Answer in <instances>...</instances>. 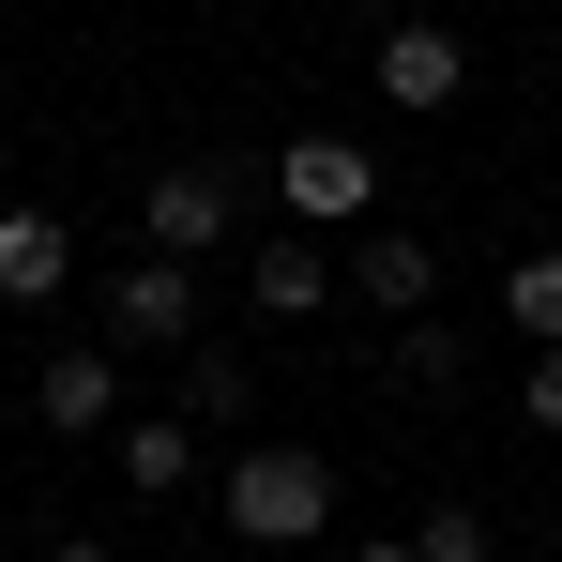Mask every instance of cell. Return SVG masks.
<instances>
[{
	"label": "cell",
	"mask_w": 562,
	"mask_h": 562,
	"mask_svg": "<svg viewBox=\"0 0 562 562\" xmlns=\"http://www.w3.org/2000/svg\"><path fill=\"white\" fill-rule=\"evenodd\" d=\"M350 289H366L380 319H426V304H441V244H426V228H366Z\"/></svg>",
	"instance_id": "obj_9"
},
{
	"label": "cell",
	"mask_w": 562,
	"mask_h": 562,
	"mask_svg": "<svg viewBox=\"0 0 562 562\" xmlns=\"http://www.w3.org/2000/svg\"><path fill=\"white\" fill-rule=\"evenodd\" d=\"M366 15H411V0H366Z\"/></svg>",
	"instance_id": "obj_18"
},
{
	"label": "cell",
	"mask_w": 562,
	"mask_h": 562,
	"mask_svg": "<svg viewBox=\"0 0 562 562\" xmlns=\"http://www.w3.org/2000/svg\"><path fill=\"white\" fill-rule=\"evenodd\" d=\"M31 411H46V441H92V426H122V350H61V366L31 380Z\"/></svg>",
	"instance_id": "obj_6"
},
{
	"label": "cell",
	"mask_w": 562,
	"mask_h": 562,
	"mask_svg": "<svg viewBox=\"0 0 562 562\" xmlns=\"http://www.w3.org/2000/svg\"><path fill=\"white\" fill-rule=\"evenodd\" d=\"M350 562H426V548H395V532H380V548H350Z\"/></svg>",
	"instance_id": "obj_17"
},
{
	"label": "cell",
	"mask_w": 562,
	"mask_h": 562,
	"mask_svg": "<svg viewBox=\"0 0 562 562\" xmlns=\"http://www.w3.org/2000/svg\"><path fill=\"white\" fill-rule=\"evenodd\" d=\"M366 92L395 106V122H441V106L471 92V46H457V31H426V15H380V46H366Z\"/></svg>",
	"instance_id": "obj_4"
},
{
	"label": "cell",
	"mask_w": 562,
	"mask_h": 562,
	"mask_svg": "<svg viewBox=\"0 0 562 562\" xmlns=\"http://www.w3.org/2000/svg\"><path fill=\"white\" fill-rule=\"evenodd\" d=\"M244 304H259V319H319V304H335V259H319V228H304V213L244 259Z\"/></svg>",
	"instance_id": "obj_7"
},
{
	"label": "cell",
	"mask_w": 562,
	"mask_h": 562,
	"mask_svg": "<svg viewBox=\"0 0 562 562\" xmlns=\"http://www.w3.org/2000/svg\"><path fill=\"white\" fill-rule=\"evenodd\" d=\"M92 335H106V350H183V335H198V259L137 244V259L92 289Z\"/></svg>",
	"instance_id": "obj_2"
},
{
	"label": "cell",
	"mask_w": 562,
	"mask_h": 562,
	"mask_svg": "<svg viewBox=\"0 0 562 562\" xmlns=\"http://www.w3.org/2000/svg\"><path fill=\"white\" fill-rule=\"evenodd\" d=\"M395 380H426V395H457V380H471V335L441 319V304H426V319H395Z\"/></svg>",
	"instance_id": "obj_12"
},
{
	"label": "cell",
	"mask_w": 562,
	"mask_h": 562,
	"mask_svg": "<svg viewBox=\"0 0 562 562\" xmlns=\"http://www.w3.org/2000/svg\"><path fill=\"white\" fill-rule=\"evenodd\" d=\"M532 426L562 441V350H532Z\"/></svg>",
	"instance_id": "obj_15"
},
{
	"label": "cell",
	"mask_w": 562,
	"mask_h": 562,
	"mask_svg": "<svg viewBox=\"0 0 562 562\" xmlns=\"http://www.w3.org/2000/svg\"><path fill=\"white\" fill-rule=\"evenodd\" d=\"M46 562H122V548H92V532H61V548H46Z\"/></svg>",
	"instance_id": "obj_16"
},
{
	"label": "cell",
	"mask_w": 562,
	"mask_h": 562,
	"mask_svg": "<svg viewBox=\"0 0 562 562\" xmlns=\"http://www.w3.org/2000/svg\"><path fill=\"white\" fill-rule=\"evenodd\" d=\"M213 502H228L244 548H319V532H335V457H304V441H244Z\"/></svg>",
	"instance_id": "obj_1"
},
{
	"label": "cell",
	"mask_w": 562,
	"mask_h": 562,
	"mask_svg": "<svg viewBox=\"0 0 562 562\" xmlns=\"http://www.w3.org/2000/svg\"><path fill=\"white\" fill-rule=\"evenodd\" d=\"M244 198H259V168H153L137 183V228L168 259H213V244H244Z\"/></svg>",
	"instance_id": "obj_3"
},
{
	"label": "cell",
	"mask_w": 562,
	"mask_h": 562,
	"mask_svg": "<svg viewBox=\"0 0 562 562\" xmlns=\"http://www.w3.org/2000/svg\"><path fill=\"white\" fill-rule=\"evenodd\" d=\"M502 319H517L532 350H562V244H517V274H502Z\"/></svg>",
	"instance_id": "obj_11"
},
{
	"label": "cell",
	"mask_w": 562,
	"mask_h": 562,
	"mask_svg": "<svg viewBox=\"0 0 562 562\" xmlns=\"http://www.w3.org/2000/svg\"><path fill=\"white\" fill-rule=\"evenodd\" d=\"M411 548H426V562H502V532H486V517H471V502H441V517H426V532H411Z\"/></svg>",
	"instance_id": "obj_14"
},
{
	"label": "cell",
	"mask_w": 562,
	"mask_h": 562,
	"mask_svg": "<svg viewBox=\"0 0 562 562\" xmlns=\"http://www.w3.org/2000/svg\"><path fill=\"white\" fill-rule=\"evenodd\" d=\"M183 411L198 426H244V411H259V366H244V350H183Z\"/></svg>",
	"instance_id": "obj_13"
},
{
	"label": "cell",
	"mask_w": 562,
	"mask_h": 562,
	"mask_svg": "<svg viewBox=\"0 0 562 562\" xmlns=\"http://www.w3.org/2000/svg\"><path fill=\"white\" fill-rule=\"evenodd\" d=\"M122 486H137V502H183L198 486V411H137V426H122Z\"/></svg>",
	"instance_id": "obj_10"
},
{
	"label": "cell",
	"mask_w": 562,
	"mask_h": 562,
	"mask_svg": "<svg viewBox=\"0 0 562 562\" xmlns=\"http://www.w3.org/2000/svg\"><path fill=\"white\" fill-rule=\"evenodd\" d=\"M61 289H77V228H61V213H0V304L46 319Z\"/></svg>",
	"instance_id": "obj_8"
},
{
	"label": "cell",
	"mask_w": 562,
	"mask_h": 562,
	"mask_svg": "<svg viewBox=\"0 0 562 562\" xmlns=\"http://www.w3.org/2000/svg\"><path fill=\"white\" fill-rule=\"evenodd\" d=\"M274 198L304 213V228H366V213H380V153H366V137H289Z\"/></svg>",
	"instance_id": "obj_5"
}]
</instances>
